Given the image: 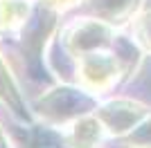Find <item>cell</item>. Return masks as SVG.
Masks as SVG:
<instances>
[{
    "label": "cell",
    "mask_w": 151,
    "mask_h": 148,
    "mask_svg": "<svg viewBox=\"0 0 151 148\" xmlns=\"http://www.w3.org/2000/svg\"><path fill=\"white\" fill-rule=\"evenodd\" d=\"M140 36H142V41H145V43L151 47V14H149V16L145 18L142 27H140Z\"/></svg>",
    "instance_id": "6da1fadb"
}]
</instances>
